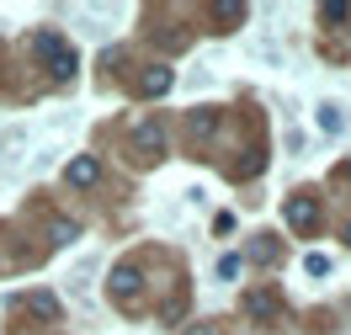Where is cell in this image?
I'll use <instances>...</instances> for the list:
<instances>
[{
    "instance_id": "cell-3",
    "label": "cell",
    "mask_w": 351,
    "mask_h": 335,
    "mask_svg": "<svg viewBox=\"0 0 351 335\" xmlns=\"http://www.w3.org/2000/svg\"><path fill=\"white\" fill-rule=\"evenodd\" d=\"M282 219H287V229H298V234H308V229L319 223V197H308V192H298V197H287V202H282Z\"/></svg>"
},
{
    "instance_id": "cell-2",
    "label": "cell",
    "mask_w": 351,
    "mask_h": 335,
    "mask_svg": "<svg viewBox=\"0 0 351 335\" xmlns=\"http://www.w3.org/2000/svg\"><path fill=\"white\" fill-rule=\"evenodd\" d=\"M240 309H245V319H250V325H271V319L282 314V293H277V288H250V293L240 298Z\"/></svg>"
},
{
    "instance_id": "cell-11",
    "label": "cell",
    "mask_w": 351,
    "mask_h": 335,
    "mask_svg": "<svg viewBox=\"0 0 351 335\" xmlns=\"http://www.w3.org/2000/svg\"><path fill=\"white\" fill-rule=\"evenodd\" d=\"M319 22H330V27L351 22V5H341V0H330V5H319Z\"/></svg>"
},
{
    "instance_id": "cell-15",
    "label": "cell",
    "mask_w": 351,
    "mask_h": 335,
    "mask_svg": "<svg viewBox=\"0 0 351 335\" xmlns=\"http://www.w3.org/2000/svg\"><path fill=\"white\" fill-rule=\"evenodd\" d=\"M219 277H223V282H229V277H240V256H223V261H219Z\"/></svg>"
},
{
    "instance_id": "cell-4",
    "label": "cell",
    "mask_w": 351,
    "mask_h": 335,
    "mask_svg": "<svg viewBox=\"0 0 351 335\" xmlns=\"http://www.w3.org/2000/svg\"><path fill=\"white\" fill-rule=\"evenodd\" d=\"M64 181L75 186V192H90V186L101 181V160H96V155H75L64 165Z\"/></svg>"
},
{
    "instance_id": "cell-7",
    "label": "cell",
    "mask_w": 351,
    "mask_h": 335,
    "mask_svg": "<svg viewBox=\"0 0 351 335\" xmlns=\"http://www.w3.org/2000/svg\"><path fill=\"white\" fill-rule=\"evenodd\" d=\"M176 86V75L165 64H154V69H144V80H138V90H144V96H165V90Z\"/></svg>"
},
{
    "instance_id": "cell-1",
    "label": "cell",
    "mask_w": 351,
    "mask_h": 335,
    "mask_svg": "<svg viewBox=\"0 0 351 335\" xmlns=\"http://www.w3.org/2000/svg\"><path fill=\"white\" fill-rule=\"evenodd\" d=\"M32 53L48 64L53 80H75V64H80V59H75V48H69L59 32H38V38H32Z\"/></svg>"
},
{
    "instance_id": "cell-8",
    "label": "cell",
    "mask_w": 351,
    "mask_h": 335,
    "mask_svg": "<svg viewBox=\"0 0 351 335\" xmlns=\"http://www.w3.org/2000/svg\"><path fill=\"white\" fill-rule=\"evenodd\" d=\"M138 149H144V155H160V149H165V134H160V128H154V123H138Z\"/></svg>"
},
{
    "instance_id": "cell-12",
    "label": "cell",
    "mask_w": 351,
    "mask_h": 335,
    "mask_svg": "<svg viewBox=\"0 0 351 335\" xmlns=\"http://www.w3.org/2000/svg\"><path fill=\"white\" fill-rule=\"evenodd\" d=\"M75 240H80V223H53V245H75Z\"/></svg>"
},
{
    "instance_id": "cell-10",
    "label": "cell",
    "mask_w": 351,
    "mask_h": 335,
    "mask_svg": "<svg viewBox=\"0 0 351 335\" xmlns=\"http://www.w3.org/2000/svg\"><path fill=\"white\" fill-rule=\"evenodd\" d=\"M314 123H319L325 134H341V128H346V117H341V107H319V112H314Z\"/></svg>"
},
{
    "instance_id": "cell-5",
    "label": "cell",
    "mask_w": 351,
    "mask_h": 335,
    "mask_svg": "<svg viewBox=\"0 0 351 335\" xmlns=\"http://www.w3.org/2000/svg\"><path fill=\"white\" fill-rule=\"evenodd\" d=\"M107 288H112V298L133 303V298H138V288H144V277H138V266H133V261H123V266H112Z\"/></svg>"
},
{
    "instance_id": "cell-14",
    "label": "cell",
    "mask_w": 351,
    "mask_h": 335,
    "mask_svg": "<svg viewBox=\"0 0 351 335\" xmlns=\"http://www.w3.org/2000/svg\"><path fill=\"white\" fill-rule=\"evenodd\" d=\"M304 271L308 277H330V256H304Z\"/></svg>"
},
{
    "instance_id": "cell-19",
    "label": "cell",
    "mask_w": 351,
    "mask_h": 335,
    "mask_svg": "<svg viewBox=\"0 0 351 335\" xmlns=\"http://www.w3.org/2000/svg\"><path fill=\"white\" fill-rule=\"evenodd\" d=\"M346 245H351V223H346Z\"/></svg>"
},
{
    "instance_id": "cell-6",
    "label": "cell",
    "mask_w": 351,
    "mask_h": 335,
    "mask_svg": "<svg viewBox=\"0 0 351 335\" xmlns=\"http://www.w3.org/2000/svg\"><path fill=\"white\" fill-rule=\"evenodd\" d=\"M27 314H32V319H43V325H53V319H59V298H53V293H27Z\"/></svg>"
},
{
    "instance_id": "cell-16",
    "label": "cell",
    "mask_w": 351,
    "mask_h": 335,
    "mask_svg": "<svg viewBox=\"0 0 351 335\" xmlns=\"http://www.w3.org/2000/svg\"><path fill=\"white\" fill-rule=\"evenodd\" d=\"M213 123H219L213 112H197V117H192V128H197V134H213Z\"/></svg>"
},
{
    "instance_id": "cell-13",
    "label": "cell",
    "mask_w": 351,
    "mask_h": 335,
    "mask_svg": "<svg viewBox=\"0 0 351 335\" xmlns=\"http://www.w3.org/2000/svg\"><path fill=\"white\" fill-rule=\"evenodd\" d=\"M250 256H256V261H277V245H271V234H261V240L250 245Z\"/></svg>"
},
{
    "instance_id": "cell-17",
    "label": "cell",
    "mask_w": 351,
    "mask_h": 335,
    "mask_svg": "<svg viewBox=\"0 0 351 335\" xmlns=\"http://www.w3.org/2000/svg\"><path fill=\"white\" fill-rule=\"evenodd\" d=\"M181 335H219V330H213V325H186Z\"/></svg>"
},
{
    "instance_id": "cell-9",
    "label": "cell",
    "mask_w": 351,
    "mask_h": 335,
    "mask_svg": "<svg viewBox=\"0 0 351 335\" xmlns=\"http://www.w3.org/2000/svg\"><path fill=\"white\" fill-rule=\"evenodd\" d=\"M213 16H219L223 27H234V22H245V0H219V5H213Z\"/></svg>"
},
{
    "instance_id": "cell-18",
    "label": "cell",
    "mask_w": 351,
    "mask_h": 335,
    "mask_svg": "<svg viewBox=\"0 0 351 335\" xmlns=\"http://www.w3.org/2000/svg\"><path fill=\"white\" fill-rule=\"evenodd\" d=\"M341 176H346V181H351V160H346V165H341Z\"/></svg>"
}]
</instances>
